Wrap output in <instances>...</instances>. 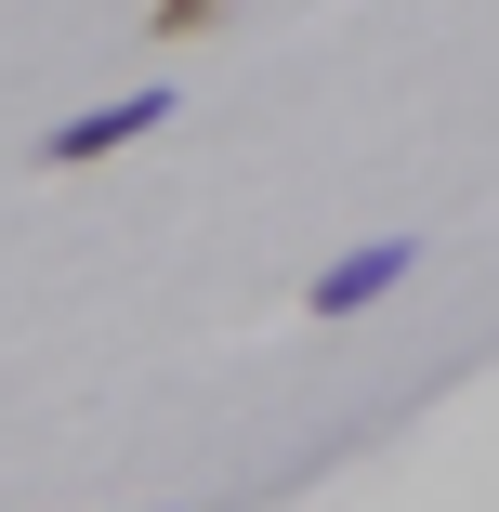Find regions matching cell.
<instances>
[{"instance_id": "obj_2", "label": "cell", "mask_w": 499, "mask_h": 512, "mask_svg": "<svg viewBox=\"0 0 499 512\" xmlns=\"http://www.w3.org/2000/svg\"><path fill=\"white\" fill-rule=\"evenodd\" d=\"M408 263H421V237H368V250H342V263H329V276L303 289V302H316V329H342V316H368V302H381L394 276H408Z\"/></svg>"}, {"instance_id": "obj_3", "label": "cell", "mask_w": 499, "mask_h": 512, "mask_svg": "<svg viewBox=\"0 0 499 512\" xmlns=\"http://www.w3.org/2000/svg\"><path fill=\"white\" fill-rule=\"evenodd\" d=\"M211 14H224V0H158L145 27H158V40H197V27H211Z\"/></svg>"}, {"instance_id": "obj_1", "label": "cell", "mask_w": 499, "mask_h": 512, "mask_svg": "<svg viewBox=\"0 0 499 512\" xmlns=\"http://www.w3.org/2000/svg\"><path fill=\"white\" fill-rule=\"evenodd\" d=\"M158 119H184L171 92H119V106H92V119H53V132H40V171H79V158H119V145H145Z\"/></svg>"}]
</instances>
